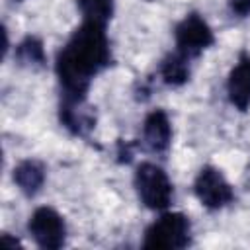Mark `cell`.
Wrapping results in <instances>:
<instances>
[{"label": "cell", "mask_w": 250, "mask_h": 250, "mask_svg": "<svg viewBox=\"0 0 250 250\" xmlns=\"http://www.w3.org/2000/svg\"><path fill=\"white\" fill-rule=\"evenodd\" d=\"M105 25L84 21L66 41L57 59V74L68 100H84L90 80L109 64Z\"/></svg>", "instance_id": "cell-1"}, {"label": "cell", "mask_w": 250, "mask_h": 250, "mask_svg": "<svg viewBox=\"0 0 250 250\" xmlns=\"http://www.w3.org/2000/svg\"><path fill=\"white\" fill-rule=\"evenodd\" d=\"M135 188L139 199L148 209H166L172 199V184L166 172L150 162L139 164L135 172Z\"/></svg>", "instance_id": "cell-2"}, {"label": "cell", "mask_w": 250, "mask_h": 250, "mask_svg": "<svg viewBox=\"0 0 250 250\" xmlns=\"http://www.w3.org/2000/svg\"><path fill=\"white\" fill-rule=\"evenodd\" d=\"M189 242V221L182 213H164L145 232V248H184Z\"/></svg>", "instance_id": "cell-3"}, {"label": "cell", "mask_w": 250, "mask_h": 250, "mask_svg": "<svg viewBox=\"0 0 250 250\" xmlns=\"http://www.w3.org/2000/svg\"><path fill=\"white\" fill-rule=\"evenodd\" d=\"M27 229L41 248H61L64 244V236H66L64 221L51 207H39L31 215Z\"/></svg>", "instance_id": "cell-4"}, {"label": "cell", "mask_w": 250, "mask_h": 250, "mask_svg": "<svg viewBox=\"0 0 250 250\" xmlns=\"http://www.w3.org/2000/svg\"><path fill=\"white\" fill-rule=\"evenodd\" d=\"M211 43H213V31L207 25V21L197 14H189L178 23L176 45H178V51L184 53L186 57L199 55Z\"/></svg>", "instance_id": "cell-5"}, {"label": "cell", "mask_w": 250, "mask_h": 250, "mask_svg": "<svg viewBox=\"0 0 250 250\" xmlns=\"http://www.w3.org/2000/svg\"><path fill=\"white\" fill-rule=\"evenodd\" d=\"M195 195L207 209H221L232 201V189L217 168H203L195 178Z\"/></svg>", "instance_id": "cell-6"}, {"label": "cell", "mask_w": 250, "mask_h": 250, "mask_svg": "<svg viewBox=\"0 0 250 250\" xmlns=\"http://www.w3.org/2000/svg\"><path fill=\"white\" fill-rule=\"evenodd\" d=\"M229 100L240 111L248 109L250 105V57H240L236 66L229 74L227 82Z\"/></svg>", "instance_id": "cell-7"}, {"label": "cell", "mask_w": 250, "mask_h": 250, "mask_svg": "<svg viewBox=\"0 0 250 250\" xmlns=\"http://www.w3.org/2000/svg\"><path fill=\"white\" fill-rule=\"evenodd\" d=\"M170 137H172V129H170V121H168L166 113L160 109L152 111L145 119V127H143V139H145L146 146L154 152H162L168 148Z\"/></svg>", "instance_id": "cell-8"}, {"label": "cell", "mask_w": 250, "mask_h": 250, "mask_svg": "<svg viewBox=\"0 0 250 250\" xmlns=\"http://www.w3.org/2000/svg\"><path fill=\"white\" fill-rule=\"evenodd\" d=\"M14 182L25 195H35L45 182V170L39 162L25 160L14 170Z\"/></svg>", "instance_id": "cell-9"}, {"label": "cell", "mask_w": 250, "mask_h": 250, "mask_svg": "<svg viewBox=\"0 0 250 250\" xmlns=\"http://www.w3.org/2000/svg\"><path fill=\"white\" fill-rule=\"evenodd\" d=\"M188 59L184 53H174L170 57H166L162 61V66H160V76L166 84L170 86H180L188 80L189 76V64H188Z\"/></svg>", "instance_id": "cell-10"}, {"label": "cell", "mask_w": 250, "mask_h": 250, "mask_svg": "<svg viewBox=\"0 0 250 250\" xmlns=\"http://www.w3.org/2000/svg\"><path fill=\"white\" fill-rule=\"evenodd\" d=\"M78 8L84 16V21L105 25L113 14V0H78Z\"/></svg>", "instance_id": "cell-11"}, {"label": "cell", "mask_w": 250, "mask_h": 250, "mask_svg": "<svg viewBox=\"0 0 250 250\" xmlns=\"http://www.w3.org/2000/svg\"><path fill=\"white\" fill-rule=\"evenodd\" d=\"M18 59L21 64L27 66H41L45 62V53H43V45L39 39L35 37H27L18 45Z\"/></svg>", "instance_id": "cell-12"}, {"label": "cell", "mask_w": 250, "mask_h": 250, "mask_svg": "<svg viewBox=\"0 0 250 250\" xmlns=\"http://www.w3.org/2000/svg\"><path fill=\"white\" fill-rule=\"evenodd\" d=\"M229 8L238 18H244L250 14V0H229Z\"/></svg>", "instance_id": "cell-13"}]
</instances>
